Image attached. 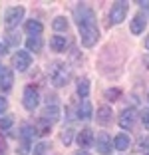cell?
Instances as JSON below:
<instances>
[{
    "label": "cell",
    "instance_id": "6da1fadb",
    "mask_svg": "<svg viewBox=\"0 0 149 155\" xmlns=\"http://www.w3.org/2000/svg\"><path fill=\"white\" fill-rule=\"evenodd\" d=\"M74 18L80 28V40L86 48H91L99 40V28L95 22V14L88 4H78L74 10Z\"/></svg>",
    "mask_w": 149,
    "mask_h": 155
},
{
    "label": "cell",
    "instance_id": "7a4b0ae2",
    "mask_svg": "<svg viewBox=\"0 0 149 155\" xmlns=\"http://www.w3.org/2000/svg\"><path fill=\"white\" fill-rule=\"evenodd\" d=\"M48 78H50V82H52V86L64 87V86H68V82L72 80V68L66 62L56 60L48 68Z\"/></svg>",
    "mask_w": 149,
    "mask_h": 155
},
{
    "label": "cell",
    "instance_id": "3957f363",
    "mask_svg": "<svg viewBox=\"0 0 149 155\" xmlns=\"http://www.w3.org/2000/svg\"><path fill=\"white\" fill-rule=\"evenodd\" d=\"M36 131H32L28 125H22V133H20V143L16 147L18 155H28L30 153V147H32V135Z\"/></svg>",
    "mask_w": 149,
    "mask_h": 155
},
{
    "label": "cell",
    "instance_id": "277c9868",
    "mask_svg": "<svg viewBox=\"0 0 149 155\" xmlns=\"http://www.w3.org/2000/svg\"><path fill=\"white\" fill-rule=\"evenodd\" d=\"M32 64V56L28 50H18L12 56V68H16L18 72H26Z\"/></svg>",
    "mask_w": 149,
    "mask_h": 155
},
{
    "label": "cell",
    "instance_id": "5b68a950",
    "mask_svg": "<svg viewBox=\"0 0 149 155\" xmlns=\"http://www.w3.org/2000/svg\"><path fill=\"white\" fill-rule=\"evenodd\" d=\"M22 104L24 107H26L28 111H34L38 107V104H40V94H38L36 87L28 86L26 90H24V96H22Z\"/></svg>",
    "mask_w": 149,
    "mask_h": 155
},
{
    "label": "cell",
    "instance_id": "8992f818",
    "mask_svg": "<svg viewBox=\"0 0 149 155\" xmlns=\"http://www.w3.org/2000/svg\"><path fill=\"white\" fill-rule=\"evenodd\" d=\"M24 18V8L22 6H14V8L6 10V16H4V26L8 30H12L14 26H18L20 20Z\"/></svg>",
    "mask_w": 149,
    "mask_h": 155
},
{
    "label": "cell",
    "instance_id": "52a82bcc",
    "mask_svg": "<svg viewBox=\"0 0 149 155\" xmlns=\"http://www.w3.org/2000/svg\"><path fill=\"white\" fill-rule=\"evenodd\" d=\"M127 14V2H115L109 10V24H121Z\"/></svg>",
    "mask_w": 149,
    "mask_h": 155
},
{
    "label": "cell",
    "instance_id": "ba28073f",
    "mask_svg": "<svg viewBox=\"0 0 149 155\" xmlns=\"http://www.w3.org/2000/svg\"><path fill=\"white\" fill-rule=\"evenodd\" d=\"M111 147H113V141H111V137H109V133L99 131L98 139H95V149H98V153L109 155V153H111Z\"/></svg>",
    "mask_w": 149,
    "mask_h": 155
},
{
    "label": "cell",
    "instance_id": "9c48e42d",
    "mask_svg": "<svg viewBox=\"0 0 149 155\" xmlns=\"http://www.w3.org/2000/svg\"><path fill=\"white\" fill-rule=\"evenodd\" d=\"M135 121H137V111L133 110V107L123 110L121 115H119V125H121L123 129H131L133 125H135Z\"/></svg>",
    "mask_w": 149,
    "mask_h": 155
},
{
    "label": "cell",
    "instance_id": "30bf717a",
    "mask_svg": "<svg viewBox=\"0 0 149 155\" xmlns=\"http://www.w3.org/2000/svg\"><path fill=\"white\" fill-rule=\"evenodd\" d=\"M14 84V72L10 68H0V90L2 91H10Z\"/></svg>",
    "mask_w": 149,
    "mask_h": 155
},
{
    "label": "cell",
    "instance_id": "8fae6325",
    "mask_svg": "<svg viewBox=\"0 0 149 155\" xmlns=\"http://www.w3.org/2000/svg\"><path fill=\"white\" fill-rule=\"evenodd\" d=\"M145 26H147V16L145 14H135L133 16V20L129 22V30H131V34H141V32H145Z\"/></svg>",
    "mask_w": 149,
    "mask_h": 155
},
{
    "label": "cell",
    "instance_id": "7c38bea8",
    "mask_svg": "<svg viewBox=\"0 0 149 155\" xmlns=\"http://www.w3.org/2000/svg\"><path fill=\"white\" fill-rule=\"evenodd\" d=\"M91 143H94V131H91L90 127H84L80 133H78V145L86 151V147H90Z\"/></svg>",
    "mask_w": 149,
    "mask_h": 155
},
{
    "label": "cell",
    "instance_id": "4fadbf2b",
    "mask_svg": "<svg viewBox=\"0 0 149 155\" xmlns=\"http://www.w3.org/2000/svg\"><path fill=\"white\" fill-rule=\"evenodd\" d=\"M95 119H98L99 125H108V123H111L113 119V111L109 105H101V107H98V115H95Z\"/></svg>",
    "mask_w": 149,
    "mask_h": 155
},
{
    "label": "cell",
    "instance_id": "5bb4252c",
    "mask_svg": "<svg viewBox=\"0 0 149 155\" xmlns=\"http://www.w3.org/2000/svg\"><path fill=\"white\" fill-rule=\"evenodd\" d=\"M42 117H44V119H48L50 123H52V121H58V119H60V107H58L56 104L46 105V107H44V111H42Z\"/></svg>",
    "mask_w": 149,
    "mask_h": 155
},
{
    "label": "cell",
    "instance_id": "9a60e30c",
    "mask_svg": "<svg viewBox=\"0 0 149 155\" xmlns=\"http://www.w3.org/2000/svg\"><path fill=\"white\" fill-rule=\"evenodd\" d=\"M50 48L54 52H64L66 48H68V38L66 36H52V40H50Z\"/></svg>",
    "mask_w": 149,
    "mask_h": 155
},
{
    "label": "cell",
    "instance_id": "2e32d148",
    "mask_svg": "<svg viewBox=\"0 0 149 155\" xmlns=\"http://www.w3.org/2000/svg\"><path fill=\"white\" fill-rule=\"evenodd\" d=\"M76 91H78V96L81 97V100H86L88 96H90V80L88 78H80L76 84Z\"/></svg>",
    "mask_w": 149,
    "mask_h": 155
},
{
    "label": "cell",
    "instance_id": "e0dca14e",
    "mask_svg": "<svg viewBox=\"0 0 149 155\" xmlns=\"http://www.w3.org/2000/svg\"><path fill=\"white\" fill-rule=\"evenodd\" d=\"M34 131H36L38 135H48V133L52 131V123H50L48 119L40 117L36 123H34Z\"/></svg>",
    "mask_w": 149,
    "mask_h": 155
},
{
    "label": "cell",
    "instance_id": "ac0fdd59",
    "mask_svg": "<svg viewBox=\"0 0 149 155\" xmlns=\"http://www.w3.org/2000/svg\"><path fill=\"white\" fill-rule=\"evenodd\" d=\"M129 145H131V141H129V137H127L125 133H119V135H115V139H113V147L119 149V151L129 149Z\"/></svg>",
    "mask_w": 149,
    "mask_h": 155
},
{
    "label": "cell",
    "instance_id": "d6986e66",
    "mask_svg": "<svg viewBox=\"0 0 149 155\" xmlns=\"http://www.w3.org/2000/svg\"><path fill=\"white\" fill-rule=\"evenodd\" d=\"M78 117L80 119H90L91 117V104L88 100L80 101V107H78Z\"/></svg>",
    "mask_w": 149,
    "mask_h": 155
},
{
    "label": "cell",
    "instance_id": "ffe728a7",
    "mask_svg": "<svg viewBox=\"0 0 149 155\" xmlns=\"http://www.w3.org/2000/svg\"><path fill=\"white\" fill-rule=\"evenodd\" d=\"M42 30H44V26H42L38 20H28L26 22V32L30 34V36H40Z\"/></svg>",
    "mask_w": 149,
    "mask_h": 155
},
{
    "label": "cell",
    "instance_id": "44dd1931",
    "mask_svg": "<svg viewBox=\"0 0 149 155\" xmlns=\"http://www.w3.org/2000/svg\"><path fill=\"white\" fill-rule=\"evenodd\" d=\"M26 48H28V52H40L42 50V40H40V36H30L26 40Z\"/></svg>",
    "mask_w": 149,
    "mask_h": 155
},
{
    "label": "cell",
    "instance_id": "7402d4cb",
    "mask_svg": "<svg viewBox=\"0 0 149 155\" xmlns=\"http://www.w3.org/2000/svg\"><path fill=\"white\" fill-rule=\"evenodd\" d=\"M52 26H54V30H58V32H68V20L64 18V16H58V18H54Z\"/></svg>",
    "mask_w": 149,
    "mask_h": 155
},
{
    "label": "cell",
    "instance_id": "603a6c76",
    "mask_svg": "<svg viewBox=\"0 0 149 155\" xmlns=\"http://www.w3.org/2000/svg\"><path fill=\"white\" fill-rule=\"evenodd\" d=\"M104 97L108 101H118L119 97H121V90H119V87H109V90H105Z\"/></svg>",
    "mask_w": 149,
    "mask_h": 155
},
{
    "label": "cell",
    "instance_id": "cb8c5ba5",
    "mask_svg": "<svg viewBox=\"0 0 149 155\" xmlns=\"http://www.w3.org/2000/svg\"><path fill=\"white\" fill-rule=\"evenodd\" d=\"M60 139H62V143H66V145H70L74 139V129L72 127H64V131L60 133Z\"/></svg>",
    "mask_w": 149,
    "mask_h": 155
},
{
    "label": "cell",
    "instance_id": "d4e9b609",
    "mask_svg": "<svg viewBox=\"0 0 149 155\" xmlns=\"http://www.w3.org/2000/svg\"><path fill=\"white\" fill-rule=\"evenodd\" d=\"M12 123H14L12 117H2V119H0V133H2V131H8V129L12 127Z\"/></svg>",
    "mask_w": 149,
    "mask_h": 155
},
{
    "label": "cell",
    "instance_id": "484cf974",
    "mask_svg": "<svg viewBox=\"0 0 149 155\" xmlns=\"http://www.w3.org/2000/svg\"><path fill=\"white\" fill-rule=\"evenodd\" d=\"M137 149L145 151V153H149V135L147 137H141L139 141H137Z\"/></svg>",
    "mask_w": 149,
    "mask_h": 155
},
{
    "label": "cell",
    "instance_id": "4316f807",
    "mask_svg": "<svg viewBox=\"0 0 149 155\" xmlns=\"http://www.w3.org/2000/svg\"><path fill=\"white\" fill-rule=\"evenodd\" d=\"M48 143H38L36 147H34V155H44L46 151H48Z\"/></svg>",
    "mask_w": 149,
    "mask_h": 155
},
{
    "label": "cell",
    "instance_id": "83f0119b",
    "mask_svg": "<svg viewBox=\"0 0 149 155\" xmlns=\"http://www.w3.org/2000/svg\"><path fill=\"white\" fill-rule=\"evenodd\" d=\"M141 121H143L145 129H149V110H143V111H141Z\"/></svg>",
    "mask_w": 149,
    "mask_h": 155
},
{
    "label": "cell",
    "instance_id": "f1b7e54d",
    "mask_svg": "<svg viewBox=\"0 0 149 155\" xmlns=\"http://www.w3.org/2000/svg\"><path fill=\"white\" fill-rule=\"evenodd\" d=\"M6 110H8V100H6V97H2V96H0V115L4 114Z\"/></svg>",
    "mask_w": 149,
    "mask_h": 155
},
{
    "label": "cell",
    "instance_id": "f546056e",
    "mask_svg": "<svg viewBox=\"0 0 149 155\" xmlns=\"http://www.w3.org/2000/svg\"><path fill=\"white\" fill-rule=\"evenodd\" d=\"M8 42L10 44H18L20 38H16V34H8Z\"/></svg>",
    "mask_w": 149,
    "mask_h": 155
},
{
    "label": "cell",
    "instance_id": "4dcf8cb0",
    "mask_svg": "<svg viewBox=\"0 0 149 155\" xmlns=\"http://www.w3.org/2000/svg\"><path fill=\"white\" fill-rule=\"evenodd\" d=\"M137 4H139V6H141L143 10H149V0H139Z\"/></svg>",
    "mask_w": 149,
    "mask_h": 155
},
{
    "label": "cell",
    "instance_id": "1f68e13d",
    "mask_svg": "<svg viewBox=\"0 0 149 155\" xmlns=\"http://www.w3.org/2000/svg\"><path fill=\"white\" fill-rule=\"evenodd\" d=\"M0 155H6V143L0 141Z\"/></svg>",
    "mask_w": 149,
    "mask_h": 155
},
{
    "label": "cell",
    "instance_id": "d6a6232c",
    "mask_svg": "<svg viewBox=\"0 0 149 155\" xmlns=\"http://www.w3.org/2000/svg\"><path fill=\"white\" fill-rule=\"evenodd\" d=\"M6 50H8V46H6V44H2V42H0V54H6Z\"/></svg>",
    "mask_w": 149,
    "mask_h": 155
},
{
    "label": "cell",
    "instance_id": "836d02e7",
    "mask_svg": "<svg viewBox=\"0 0 149 155\" xmlns=\"http://www.w3.org/2000/svg\"><path fill=\"white\" fill-rule=\"evenodd\" d=\"M74 155H90V153H88V151H84V149H80L78 153H74Z\"/></svg>",
    "mask_w": 149,
    "mask_h": 155
},
{
    "label": "cell",
    "instance_id": "e575fe53",
    "mask_svg": "<svg viewBox=\"0 0 149 155\" xmlns=\"http://www.w3.org/2000/svg\"><path fill=\"white\" fill-rule=\"evenodd\" d=\"M145 48H147V50H149V36L145 38Z\"/></svg>",
    "mask_w": 149,
    "mask_h": 155
},
{
    "label": "cell",
    "instance_id": "d590c367",
    "mask_svg": "<svg viewBox=\"0 0 149 155\" xmlns=\"http://www.w3.org/2000/svg\"><path fill=\"white\" fill-rule=\"evenodd\" d=\"M145 155H149V153H145Z\"/></svg>",
    "mask_w": 149,
    "mask_h": 155
},
{
    "label": "cell",
    "instance_id": "8d00e7d4",
    "mask_svg": "<svg viewBox=\"0 0 149 155\" xmlns=\"http://www.w3.org/2000/svg\"><path fill=\"white\" fill-rule=\"evenodd\" d=\"M0 68H2V66H0Z\"/></svg>",
    "mask_w": 149,
    "mask_h": 155
}]
</instances>
